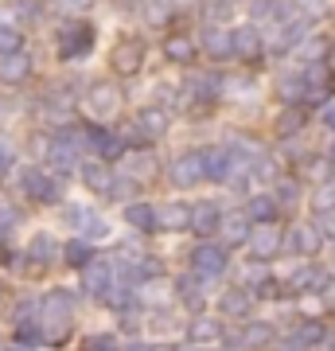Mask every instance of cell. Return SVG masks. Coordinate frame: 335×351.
Here are the masks:
<instances>
[{
	"instance_id": "1",
	"label": "cell",
	"mask_w": 335,
	"mask_h": 351,
	"mask_svg": "<svg viewBox=\"0 0 335 351\" xmlns=\"http://www.w3.org/2000/svg\"><path fill=\"white\" fill-rule=\"evenodd\" d=\"M94 39H98V32H94V24H90V20H66V24L55 32L59 59H82V55H90Z\"/></svg>"
},
{
	"instance_id": "2",
	"label": "cell",
	"mask_w": 335,
	"mask_h": 351,
	"mask_svg": "<svg viewBox=\"0 0 335 351\" xmlns=\"http://www.w3.org/2000/svg\"><path fill=\"white\" fill-rule=\"evenodd\" d=\"M43 328H47V339H66L71 332V320H75V301H71V293H51L47 301H43Z\"/></svg>"
},
{
	"instance_id": "3",
	"label": "cell",
	"mask_w": 335,
	"mask_h": 351,
	"mask_svg": "<svg viewBox=\"0 0 335 351\" xmlns=\"http://www.w3.org/2000/svg\"><path fill=\"white\" fill-rule=\"evenodd\" d=\"M20 191L27 199H39V203H55L62 195V188L55 184V176H47L43 168H24L20 172Z\"/></svg>"
},
{
	"instance_id": "4",
	"label": "cell",
	"mask_w": 335,
	"mask_h": 351,
	"mask_svg": "<svg viewBox=\"0 0 335 351\" xmlns=\"http://www.w3.org/2000/svg\"><path fill=\"white\" fill-rule=\"evenodd\" d=\"M191 269H195L199 281H211V277H223L226 274V250L214 246V242H203L191 250Z\"/></svg>"
},
{
	"instance_id": "5",
	"label": "cell",
	"mask_w": 335,
	"mask_h": 351,
	"mask_svg": "<svg viewBox=\"0 0 335 351\" xmlns=\"http://www.w3.org/2000/svg\"><path fill=\"white\" fill-rule=\"evenodd\" d=\"M110 63H113V71H117V75H125V78L137 75L140 66H145V43H140V39H133V36L117 39V43H113Z\"/></svg>"
},
{
	"instance_id": "6",
	"label": "cell",
	"mask_w": 335,
	"mask_h": 351,
	"mask_svg": "<svg viewBox=\"0 0 335 351\" xmlns=\"http://www.w3.org/2000/svg\"><path fill=\"white\" fill-rule=\"evenodd\" d=\"M121 101H125V94H121L117 82H98V86H90L86 106H90L94 117H117V113H121Z\"/></svg>"
},
{
	"instance_id": "7",
	"label": "cell",
	"mask_w": 335,
	"mask_h": 351,
	"mask_svg": "<svg viewBox=\"0 0 335 351\" xmlns=\"http://www.w3.org/2000/svg\"><path fill=\"white\" fill-rule=\"evenodd\" d=\"M207 180V156L203 152H187V156H179V160L172 164V184L175 188H195V184H203Z\"/></svg>"
},
{
	"instance_id": "8",
	"label": "cell",
	"mask_w": 335,
	"mask_h": 351,
	"mask_svg": "<svg viewBox=\"0 0 335 351\" xmlns=\"http://www.w3.org/2000/svg\"><path fill=\"white\" fill-rule=\"evenodd\" d=\"M285 242H281V234H277L273 223H261L253 226V234H249V254L258 258V262H269V258H277V250H281Z\"/></svg>"
},
{
	"instance_id": "9",
	"label": "cell",
	"mask_w": 335,
	"mask_h": 351,
	"mask_svg": "<svg viewBox=\"0 0 335 351\" xmlns=\"http://www.w3.org/2000/svg\"><path fill=\"white\" fill-rule=\"evenodd\" d=\"M323 246V234H320V226H308V223H300L288 230V250L293 254H304V258H312V254H320Z\"/></svg>"
},
{
	"instance_id": "10",
	"label": "cell",
	"mask_w": 335,
	"mask_h": 351,
	"mask_svg": "<svg viewBox=\"0 0 335 351\" xmlns=\"http://www.w3.org/2000/svg\"><path fill=\"white\" fill-rule=\"evenodd\" d=\"M82 281H86V293L90 297H110V281H113V265L94 258V262L82 269Z\"/></svg>"
},
{
	"instance_id": "11",
	"label": "cell",
	"mask_w": 335,
	"mask_h": 351,
	"mask_svg": "<svg viewBox=\"0 0 335 351\" xmlns=\"http://www.w3.org/2000/svg\"><path fill=\"white\" fill-rule=\"evenodd\" d=\"M156 226L160 230H187L191 226V203H160L156 207Z\"/></svg>"
},
{
	"instance_id": "12",
	"label": "cell",
	"mask_w": 335,
	"mask_h": 351,
	"mask_svg": "<svg viewBox=\"0 0 335 351\" xmlns=\"http://www.w3.org/2000/svg\"><path fill=\"white\" fill-rule=\"evenodd\" d=\"M86 137H90V149L98 152L101 160H117V156L125 160V141L117 137V133H106V129H90Z\"/></svg>"
},
{
	"instance_id": "13",
	"label": "cell",
	"mask_w": 335,
	"mask_h": 351,
	"mask_svg": "<svg viewBox=\"0 0 335 351\" xmlns=\"http://www.w3.org/2000/svg\"><path fill=\"white\" fill-rule=\"evenodd\" d=\"M191 226H195V234L211 239L214 230L223 226V211H219L214 203H195V207H191Z\"/></svg>"
},
{
	"instance_id": "14",
	"label": "cell",
	"mask_w": 335,
	"mask_h": 351,
	"mask_svg": "<svg viewBox=\"0 0 335 351\" xmlns=\"http://www.w3.org/2000/svg\"><path fill=\"white\" fill-rule=\"evenodd\" d=\"M203 51H207L211 59H230V55H234V36H230L226 27L211 24L207 32H203Z\"/></svg>"
},
{
	"instance_id": "15",
	"label": "cell",
	"mask_w": 335,
	"mask_h": 351,
	"mask_svg": "<svg viewBox=\"0 0 335 351\" xmlns=\"http://www.w3.org/2000/svg\"><path fill=\"white\" fill-rule=\"evenodd\" d=\"M219 234H223L230 246H238V242H249V234H253V226H249V215H246V211L223 215V226H219Z\"/></svg>"
},
{
	"instance_id": "16",
	"label": "cell",
	"mask_w": 335,
	"mask_h": 351,
	"mask_svg": "<svg viewBox=\"0 0 335 351\" xmlns=\"http://www.w3.org/2000/svg\"><path fill=\"white\" fill-rule=\"evenodd\" d=\"M27 75H32V59H27V51H20V55H8V59H0V82H8V86H20Z\"/></svg>"
},
{
	"instance_id": "17",
	"label": "cell",
	"mask_w": 335,
	"mask_h": 351,
	"mask_svg": "<svg viewBox=\"0 0 335 351\" xmlns=\"http://www.w3.org/2000/svg\"><path fill=\"white\" fill-rule=\"evenodd\" d=\"M82 184H86L90 191H98V195H110L113 191V176H110V168L101 160H90V164H82Z\"/></svg>"
},
{
	"instance_id": "18",
	"label": "cell",
	"mask_w": 335,
	"mask_h": 351,
	"mask_svg": "<svg viewBox=\"0 0 335 351\" xmlns=\"http://www.w3.org/2000/svg\"><path fill=\"white\" fill-rule=\"evenodd\" d=\"M133 184H140V180H149V176H156V160H152V152H129L125 156V168H121Z\"/></svg>"
},
{
	"instance_id": "19",
	"label": "cell",
	"mask_w": 335,
	"mask_h": 351,
	"mask_svg": "<svg viewBox=\"0 0 335 351\" xmlns=\"http://www.w3.org/2000/svg\"><path fill=\"white\" fill-rule=\"evenodd\" d=\"M234 36V55L238 59H258L261 55V36H258V27H238V32H230Z\"/></svg>"
},
{
	"instance_id": "20",
	"label": "cell",
	"mask_w": 335,
	"mask_h": 351,
	"mask_svg": "<svg viewBox=\"0 0 335 351\" xmlns=\"http://www.w3.org/2000/svg\"><path fill=\"white\" fill-rule=\"evenodd\" d=\"M277 207H281V203H277V195H253V199L246 203V215H249V223H273L277 219Z\"/></svg>"
},
{
	"instance_id": "21",
	"label": "cell",
	"mask_w": 335,
	"mask_h": 351,
	"mask_svg": "<svg viewBox=\"0 0 335 351\" xmlns=\"http://www.w3.org/2000/svg\"><path fill=\"white\" fill-rule=\"evenodd\" d=\"M140 16H145L152 27H164L175 16V0H140Z\"/></svg>"
},
{
	"instance_id": "22",
	"label": "cell",
	"mask_w": 335,
	"mask_h": 351,
	"mask_svg": "<svg viewBox=\"0 0 335 351\" xmlns=\"http://www.w3.org/2000/svg\"><path fill=\"white\" fill-rule=\"evenodd\" d=\"M125 219H129V226H137V230H156V207L152 203H129L125 207Z\"/></svg>"
},
{
	"instance_id": "23",
	"label": "cell",
	"mask_w": 335,
	"mask_h": 351,
	"mask_svg": "<svg viewBox=\"0 0 335 351\" xmlns=\"http://www.w3.org/2000/svg\"><path fill=\"white\" fill-rule=\"evenodd\" d=\"M304 86H308V94L304 98H323L327 90H332V71L327 66H312V71H304Z\"/></svg>"
},
{
	"instance_id": "24",
	"label": "cell",
	"mask_w": 335,
	"mask_h": 351,
	"mask_svg": "<svg viewBox=\"0 0 335 351\" xmlns=\"http://www.w3.org/2000/svg\"><path fill=\"white\" fill-rule=\"evenodd\" d=\"M273 343V328L269 324H246V332H242V348L258 351V348H269Z\"/></svg>"
},
{
	"instance_id": "25",
	"label": "cell",
	"mask_w": 335,
	"mask_h": 351,
	"mask_svg": "<svg viewBox=\"0 0 335 351\" xmlns=\"http://www.w3.org/2000/svg\"><path fill=\"white\" fill-rule=\"evenodd\" d=\"M27 258H36V262H55V258H59V246H55V239H51V234H36V239H32V246H27Z\"/></svg>"
},
{
	"instance_id": "26",
	"label": "cell",
	"mask_w": 335,
	"mask_h": 351,
	"mask_svg": "<svg viewBox=\"0 0 335 351\" xmlns=\"http://www.w3.org/2000/svg\"><path fill=\"white\" fill-rule=\"evenodd\" d=\"M164 51H168L172 63H191V59H195V43H191L187 36H172L168 43H164Z\"/></svg>"
},
{
	"instance_id": "27",
	"label": "cell",
	"mask_w": 335,
	"mask_h": 351,
	"mask_svg": "<svg viewBox=\"0 0 335 351\" xmlns=\"http://www.w3.org/2000/svg\"><path fill=\"white\" fill-rule=\"evenodd\" d=\"M293 289H323L327 285V274L323 269H316V265H304V269H297L293 274V281H288Z\"/></svg>"
},
{
	"instance_id": "28",
	"label": "cell",
	"mask_w": 335,
	"mask_h": 351,
	"mask_svg": "<svg viewBox=\"0 0 335 351\" xmlns=\"http://www.w3.org/2000/svg\"><path fill=\"white\" fill-rule=\"evenodd\" d=\"M219 332H223V328H219V320H211V316H195V320H191V339H195V343H211V339H219Z\"/></svg>"
},
{
	"instance_id": "29",
	"label": "cell",
	"mask_w": 335,
	"mask_h": 351,
	"mask_svg": "<svg viewBox=\"0 0 335 351\" xmlns=\"http://www.w3.org/2000/svg\"><path fill=\"white\" fill-rule=\"evenodd\" d=\"M249 304H253V301H249L246 289H230V293L223 297V313H226V316H246Z\"/></svg>"
},
{
	"instance_id": "30",
	"label": "cell",
	"mask_w": 335,
	"mask_h": 351,
	"mask_svg": "<svg viewBox=\"0 0 335 351\" xmlns=\"http://www.w3.org/2000/svg\"><path fill=\"white\" fill-rule=\"evenodd\" d=\"M327 47H332V43H327V39H300V47H297V55L300 59H308V63H316L320 66L323 63V55H327Z\"/></svg>"
},
{
	"instance_id": "31",
	"label": "cell",
	"mask_w": 335,
	"mask_h": 351,
	"mask_svg": "<svg viewBox=\"0 0 335 351\" xmlns=\"http://www.w3.org/2000/svg\"><path fill=\"white\" fill-rule=\"evenodd\" d=\"M277 94L285 101H300L304 94H308V86H304V75H285L281 82H277Z\"/></svg>"
},
{
	"instance_id": "32",
	"label": "cell",
	"mask_w": 335,
	"mask_h": 351,
	"mask_svg": "<svg viewBox=\"0 0 335 351\" xmlns=\"http://www.w3.org/2000/svg\"><path fill=\"white\" fill-rule=\"evenodd\" d=\"M164 129H168L164 110H152V106H149V110L140 113V133H145V137H149V133H152V137H164Z\"/></svg>"
},
{
	"instance_id": "33",
	"label": "cell",
	"mask_w": 335,
	"mask_h": 351,
	"mask_svg": "<svg viewBox=\"0 0 335 351\" xmlns=\"http://www.w3.org/2000/svg\"><path fill=\"white\" fill-rule=\"evenodd\" d=\"M24 51V36L16 32V27H0V59H8V55H20Z\"/></svg>"
},
{
	"instance_id": "34",
	"label": "cell",
	"mask_w": 335,
	"mask_h": 351,
	"mask_svg": "<svg viewBox=\"0 0 335 351\" xmlns=\"http://www.w3.org/2000/svg\"><path fill=\"white\" fill-rule=\"evenodd\" d=\"M47 160L55 164V168H71V164H75V149H71L62 137H55V145L47 149Z\"/></svg>"
},
{
	"instance_id": "35",
	"label": "cell",
	"mask_w": 335,
	"mask_h": 351,
	"mask_svg": "<svg viewBox=\"0 0 335 351\" xmlns=\"http://www.w3.org/2000/svg\"><path fill=\"white\" fill-rule=\"evenodd\" d=\"M66 262L75 265V269H86L94 258H90V242L86 239H75L71 246H66Z\"/></svg>"
},
{
	"instance_id": "36",
	"label": "cell",
	"mask_w": 335,
	"mask_h": 351,
	"mask_svg": "<svg viewBox=\"0 0 335 351\" xmlns=\"http://www.w3.org/2000/svg\"><path fill=\"white\" fill-rule=\"evenodd\" d=\"M300 125H304V110H297V106H293V110H285L281 117H277V133H281V137L297 133Z\"/></svg>"
},
{
	"instance_id": "37",
	"label": "cell",
	"mask_w": 335,
	"mask_h": 351,
	"mask_svg": "<svg viewBox=\"0 0 335 351\" xmlns=\"http://www.w3.org/2000/svg\"><path fill=\"white\" fill-rule=\"evenodd\" d=\"M316 211L320 215H327V211H335V180H323L320 184V191H316Z\"/></svg>"
},
{
	"instance_id": "38",
	"label": "cell",
	"mask_w": 335,
	"mask_h": 351,
	"mask_svg": "<svg viewBox=\"0 0 335 351\" xmlns=\"http://www.w3.org/2000/svg\"><path fill=\"white\" fill-rule=\"evenodd\" d=\"M297 339H300V343H320V339H323V324H320V320H304L300 332H297Z\"/></svg>"
},
{
	"instance_id": "39",
	"label": "cell",
	"mask_w": 335,
	"mask_h": 351,
	"mask_svg": "<svg viewBox=\"0 0 335 351\" xmlns=\"http://www.w3.org/2000/svg\"><path fill=\"white\" fill-rule=\"evenodd\" d=\"M66 219H71V223H75V226H82V230H86V226L94 223L98 215L90 211V207H78V203H71V207H66Z\"/></svg>"
},
{
	"instance_id": "40",
	"label": "cell",
	"mask_w": 335,
	"mask_h": 351,
	"mask_svg": "<svg viewBox=\"0 0 335 351\" xmlns=\"http://www.w3.org/2000/svg\"><path fill=\"white\" fill-rule=\"evenodd\" d=\"M86 351H117V343H113L110 332H101V336H90L86 339Z\"/></svg>"
},
{
	"instance_id": "41",
	"label": "cell",
	"mask_w": 335,
	"mask_h": 351,
	"mask_svg": "<svg viewBox=\"0 0 335 351\" xmlns=\"http://www.w3.org/2000/svg\"><path fill=\"white\" fill-rule=\"evenodd\" d=\"M16 219H20V211H16L12 203H0V234H4V230H12Z\"/></svg>"
},
{
	"instance_id": "42",
	"label": "cell",
	"mask_w": 335,
	"mask_h": 351,
	"mask_svg": "<svg viewBox=\"0 0 335 351\" xmlns=\"http://www.w3.org/2000/svg\"><path fill=\"white\" fill-rule=\"evenodd\" d=\"M179 293L187 297V304H191V308H199V304H203V297H199V285H195V281H179Z\"/></svg>"
},
{
	"instance_id": "43",
	"label": "cell",
	"mask_w": 335,
	"mask_h": 351,
	"mask_svg": "<svg viewBox=\"0 0 335 351\" xmlns=\"http://www.w3.org/2000/svg\"><path fill=\"white\" fill-rule=\"evenodd\" d=\"M320 234H323V239H332V242H335V211L320 215Z\"/></svg>"
},
{
	"instance_id": "44",
	"label": "cell",
	"mask_w": 335,
	"mask_h": 351,
	"mask_svg": "<svg viewBox=\"0 0 335 351\" xmlns=\"http://www.w3.org/2000/svg\"><path fill=\"white\" fill-rule=\"evenodd\" d=\"M39 339H43L39 336V328H32V324L20 328V348H24V343H39Z\"/></svg>"
},
{
	"instance_id": "45",
	"label": "cell",
	"mask_w": 335,
	"mask_h": 351,
	"mask_svg": "<svg viewBox=\"0 0 335 351\" xmlns=\"http://www.w3.org/2000/svg\"><path fill=\"white\" fill-rule=\"evenodd\" d=\"M8 168H12V145L0 141V172H8Z\"/></svg>"
},
{
	"instance_id": "46",
	"label": "cell",
	"mask_w": 335,
	"mask_h": 351,
	"mask_svg": "<svg viewBox=\"0 0 335 351\" xmlns=\"http://www.w3.org/2000/svg\"><path fill=\"white\" fill-rule=\"evenodd\" d=\"M62 8H66V12H82V8H90V0H59Z\"/></svg>"
},
{
	"instance_id": "47",
	"label": "cell",
	"mask_w": 335,
	"mask_h": 351,
	"mask_svg": "<svg viewBox=\"0 0 335 351\" xmlns=\"http://www.w3.org/2000/svg\"><path fill=\"white\" fill-rule=\"evenodd\" d=\"M207 16H226V0H211V4H207Z\"/></svg>"
},
{
	"instance_id": "48",
	"label": "cell",
	"mask_w": 335,
	"mask_h": 351,
	"mask_svg": "<svg viewBox=\"0 0 335 351\" xmlns=\"http://www.w3.org/2000/svg\"><path fill=\"white\" fill-rule=\"evenodd\" d=\"M281 199H285V203L297 199V184H281Z\"/></svg>"
},
{
	"instance_id": "49",
	"label": "cell",
	"mask_w": 335,
	"mask_h": 351,
	"mask_svg": "<svg viewBox=\"0 0 335 351\" xmlns=\"http://www.w3.org/2000/svg\"><path fill=\"white\" fill-rule=\"evenodd\" d=\"M323 125H327V129H335V106H332L327 113H323Z\"/></svg>"
},
{
	"instance_id": "50",
	"label": "cell",
	"mask_w": 335,
	"mask_h": 351,
	"mask_svg": "<svg viewBox=\"0 0 335 351\" xmlns=\"http://www.w3.org/2000/svg\"><path fill=\"white\" fill-rule=\"evenodd\" d=\"M149 351H175L172 343H156V348H149Z\"/></svg>"
},
{
	"instance_id": "51",
	"label": "cell",
	"mask_w": 335,
	"mask_h": 351,
	"mask_svg": "<svg viewBox=\"0 0 335 351\" xmlns=\"http://www.w3.org/2000/svg\"><path fill=\"white\" fill-rule=\"evenodd\" d=\"M125 351H149V343H133V348H125Z\"/></svg>"
},
{
	"instance_id": "52",
	"label": "cell",
	"mask_w": 335,
	"mask_h": 351,
	"mask_svg": "<svg viewBox=\"0 0 335 351\" xmlns=\"http://www.w3.org/2000/svg\"><path fill=\"white\" fill-rule=\"evenodd\" d=\"M327 160H332V164H335V141H332V149H327Z\"/></svg>"
},
{
	"instance_id": "53",
	"label": "cell",
	"mask_w": 335,
	"mask_h": 351,
	"mask_svg": "<svg viewBox=\"0 0 335 351\" xmlns=\"http://www.w3.org/2000/svg\"><path fill=\"white\" fill-rule=\"evenodd\" d=\"M4 351H27V348H4Z\"/></svg>"
},
{
	"instance_id": "54",
	"label": "cell",
	"mask_w": 335,
	"mask_h": 351,
	"mask_svg": "<svg viewBox=\"0 0 335 351\" xmlns=\"http://www.w3.org/2000/svg\"><path fill=\"white\" fill-rule=\"evenodd\" d=\"M332 351H335V348H332Z\"/></svg>"
}]
</instances>
